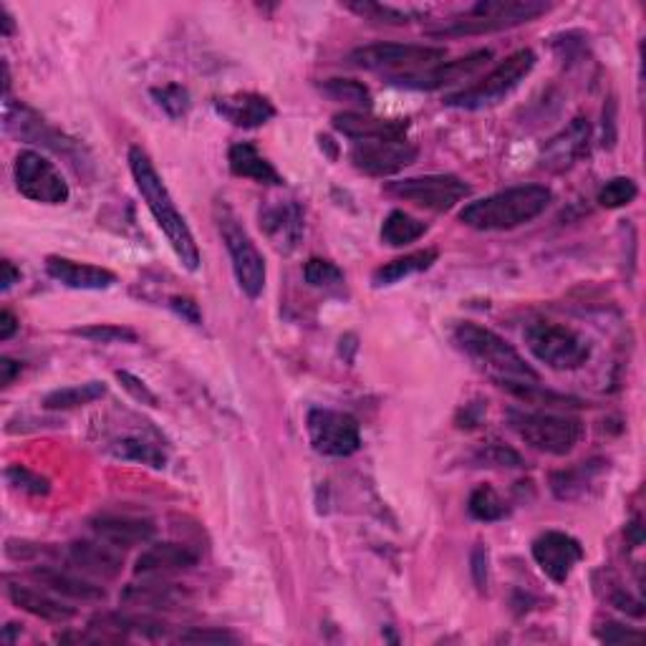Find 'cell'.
<instances>
[{"label":"cell","instance_id":"obj_1","mask_svg":"<svg viewBox=\"0 0 646 646\" xmlns=\"http://www.w3.org/2000/svg\"><path fill=\"white\" fill-rule=\"evenodd\" d=\"M127 160H129V169H132V177L137 183V190L144 198L146 208H150V212H152V218L157 220L160 231L165 233V238L169 240L172 250H175L177 260L187 268V271L195 273L200 268V260H202L200 248H198V243H195V235L190 231V225H187V220L183 218V212L177 210L175 200H172L165 179L160 177L157 167L152 165L150 154H146L142 146H132Z\"/></svg>","mask_w":646,"mask_h":646},{"label":"cell","instance_id":"obj_2","mask_svg":"<svg viewBox=\"0 0 646 646\" xmlns=\"http://www.w3.org/2000/svg\"><path fill=\"white\" fill-rule=\"evenodd\" d=\"M551 202L553 192L545 185L508 187V190L490 195L485 200L470 202L460 212V223L482 233L515 231V227L541 218Z\"/></svg>","mask_w":646,"mask_h":646},{"label":"cell","instance_id":"obj_3","mask_svg":"<svg viewBox=\"0 0 646 646\" xmlns=\"http://www.w3.org/2000/svg\"><path fill=\"white\" fill-rule=\"evenodd\" d=\"M455 343L482 372L501 381H538V372L515 351L508 341L485 326L465 321L455 329Z\"/></svg>","mask_w":646,"mask_h":646},{"label":"cell","instance_id":"obj_4","mask_svg":"<svg viewBox=\"0 0 646 646\" xmlns=\"http://www.w3.org/2000/svg\"><path fill=\"white\" fill-rule=\"evenodd\" d=\"M551 11V5L543 0H480L457 15L455 21H449L445 28L430 31L432 38H462V36H482V34H495V31H505L520 23H530L541 19Z\"/></svg>","mask_w":646,"mask_h":646},{"label":"cell","instance_id":"obj_5","mask_svg":"<svg viewBox=\"0 0 646 646\" xmlns=\"http://www.w3.org/2000/svg\"><path fill=\"white\" fill-rule=\"evenodd\" d=\"M215 223L220 231V238H223L227 256H231L235 281H238L240 291L250 301L263 296L266 291V260L263 252L258 250V245L245 231L240 218L235 215V210L225 200L215 202Z\"/></svg>","mask_w":646,"mask_h":646},{"label":"cell","instance_id":"obj_6","mask_svg":"<svg viewBox=\"0 0 646 646\" xmlns=\"http://www.w3.org/2000/svg\"><path fill=\"white\" fill-rule=\"evenodd\" d=\"M536 61H538L536 54L530 51V48H518V51L510 54L508 59L497 63L493 71L485 73L478 84L462 89V92L457 94H449L445 99V106L478 111V109H488V106L501 104L530 77V71L536 69Z\"/></svg>","mask_w":646,"mask_h":646},{"label":"cell","instance_id":"obj_7","mask_svg":"<svg viewBox=\"0 0 646 646\" xmlns=\"http://www.w3.org/2000/svg\"><path fill=\"white\" fill-rule=\"evenodd\" d=\"M526 347L538 362L555 372L580 369L591 359V347L571 326L553 321H533L522 333Z\"/></svg>","mask_w":646,"mask_h":646},{"label":"cell","instance_id":"obj_8","mask_svg":"<svg viewBox=\"0 0 646 646\" xmlns=\"http://www.w3.org/2000/svg\"><path fill=\"white\" fill-rule=\"evenodd\" d=\"M447 51L439 46L416 44H374L349 54V63L364 71H387L389 77H407L445 61Z\"/></svg>","mask_w":646,"mask_h":646},{"label":"cell","instance_id":"obj_9","mask_svg":"<svg viewBox=\"0 0 646 646\" xmlns=\"http://www.w3.org/2000/svg\"><path fill=\"white\" fill-rule=\"evenodd\" d=\"M508 422L522 443L545 455H568L580 439V422L574 416H559L551 412H518V409H513Z\"/></svg>","mask_w":646,"mask_h":646},{"label":"cell","instance_id":"obj_10","mask_svg":"<svg viewBox=\"0 0 646 646\" xmlns=\"http://www.w3.org/2000/svg\"><path fill=\"white\" fill-rule=\"evenodd\" d=\"M15 187L23 198L40 204H63L69 202L71 190L59 167L46 160L40 152L23 150L15 157Z\"/></svg>","mask_w":646,"mask_h":646},{"label":"cell","instance_id":"obj_11","mask_svg":"<svg viewBox=\"0 0 646 646\" xmlns=\"http://www.w3.org/2000/svg\"><path fill=\"white\" fill-rule=\"evenodd\" d=\"M306 430L310 447L324 457H351L362 447L359 422L347 412H337V409H310Z\"/></svg>","mask_w":646,"mask_h":646},{"label":"cell","instance_id":"obj_12","mask_svg":"<svg viewBox=\"0 0 646 646\" xmlns=\"http://www.w3.org/2000/svg\"><path fill=\"white\" fill-rule=\"evenodd\" d=\"M389 192L407 202H414L416 208L447 212L455 204L468 200L472 187L455 175H424L402 179V183H391Z\"/></svg>","mask_w":646,"mask_h":646},{"label":"cell","instance_id":"obj_13","mask_svg":"<svg viewBox=\"0 0 646 646\" xmlns=\"http://www.w3.org/2000/svg\"><path fill=\"white\" fill-rule=\"evenodd\" d=\"M5 132L19 137L21 142L40 144L46 150L59 152L69 160H79L84 154V150L77 144V139L54 129L40 114L28 109L26 104H13L11 99H5Z\"/></svg>","mask_w":646,"mask_h":646},{"label":"cell","instance_id":"obj_14","mask_svg":"<svg viewBox=\"0 0 646 646\" xmlns=\"http://www.w3.org/2000/svg\"><path fill=\"white\" fill-rule=\"evenodd\" d=\"M351 165L372 177H391L414 165L420 150L407 139H376V142H356L351 146Z\"/></svg>","mask_w":646,"mask_h":646},{"label":"cell","instance_id":"obj_15","mask_svg":"<svg viewBox=\"0 0 646 646\" xmlns=\"http://www.w3.org/2000/svg\"><path fill=\"white\" fill-rule=\"evenodd\" d=\"M493 59V51L490 48H478L462 59L455 61H443L437 67L424 69L420 73H407V77H389L395 86L404 89H416V92H435V89H443L449 84H457V81H465L485 67V63Z\"/></svg>","mask_w":646,"mask_h":646},{"label":"cell","instance_id":"obj_16","mask_svg":"<svg viewBox=\"0 0 646 646\" xmlns=\"http://www.w3.org/2000/svg\"><path fill=\"white\" fill-rule=\"evenodd\" d=\"M533 559L553 584H566L574 568L584 561V545L574 536L548 530L533 541Z\"/></svg>","mask_w":646,"mask_h":646},{"label":"cell","instance_id":"obj_17","mask_svg":"<svg viewBox=\"0 0 646 646\" xmlns=\"http://www.w3.org/2000/svg\"><path fill=\"white\" fill-rule=\"evenodd\" d=\"M260 227H263L266 238L273 243V248L289 256L304 240V210L298 208V202L273 204L260 212Z\"/></svg>","mask_w":646,"mask_h":646},{"label":"cell","instance_id":"obj_18","mask_svg":"<svg viewBox=\"0 0 646 646\" xmlns=\"http://www.w3.org/2000/svg\"><path fill=\"white\" fill-rule=\"evenodd\" d=\"M588 139H591V127L588 119H574L566 129L551 137L541 152V165L545 169L563 172L574 167L576 162L588 152Z\"/></svg>","mask_w":646,"mask_h":646},{"label":"cell","instance_id":"obj_19","mask_svg":"<svg viewBox=\"0 0 646 646\" xmlns=\"http://www.w3.org/2000/svg\"><path fill=\"white\" fill-rule=\"evenodd\" d=\"M46 273L73 291H106L117 283V275L102 266L79 263V260L61 256L46 258Z\"/></svg>","mask_w":646,"mask_h":646},{"label":"cell","instance_id":"obj_20","mask_svg":"<svg viewBox=\"0 0 646 646\" xmlns=\"http://www.w3.org/2000/svg\"><path fill=\"white\" fill-rule=\"evenodd\" d=\"M333 127L354 142H376V139H407L409 119H381L362 111H343L333 117Z\"/></svg>","mask_w":646,"mask_h":646},{"label":"cell","instance_id":"obj_21","mask_svg":"<svg viewBox=\"0 0 646 646\" xmlns=\"http://www.w3.org/2000/svg\"><path fill=\"white\" fill-rule=\"evenodd\" d=\"M215 111L238 129H258L275 117V106L266 96L252 92H238L215 99Z\"/></svg>","mask_w":646,"mask_h":646},{"label":"cell","instance_id":"obj_22","mask_svg":"<svg viewBox=\"0 0 646 646\" xmlns=\"http://www.w3.org/2000/svg\"><path fill=\"white\" fill-rule=\"evenodd\" d=\"M198 561H200V555L195 553L190 545L160 543V545H152L150 551H144L142 555H139L134 574L137 576L179 574V571L198 566Z\"/></svg>","mask_w":646,"mask_h":646},{"label":"cell","instance_id":"obj_23","mask_svg":"<svg viewBox=\"0 0 646 646\" xmlns=\"http://www.w3.org/2000/svg\"><path fill=\"white\" fill-rule=\"evenodd\" d=\"M92 530L99 541L117 548H132L150 543L154 538V526L150 520L132 518V515H99L92 520Z\"/></svg>","mask_w":646,"mask_h":646},{"label":"cell","instance_id":"obj_24","mask_svg":"<svg viewBox=\"0 0 646 646\" xmlns=\"http://www.w3.org/2000/svg\"><path fill=\"white\" fill-rule=\"evenodd\" d=\"M117 545L111 543H94V541H77L69 545V561L77 566L79 571H84L89 576H99V578H117L121 574V555L114 551Z\"/></svg>","mask_w":646,"mask_h":646},{"label":"cell","instance_id":"obj_25","mask_svg":"<svg viewBox=\"0 0 646 646\" xmlns=\"http://www.w3.org/2000/svg\"><path fill=\"white\" fill-rule=\"evenodd\" d=\"M227 165H231V172L235 177H245L252 179L258 185H283L285 179L281 177L271 162H268L263 154L256 150V144L250 142H238L231 146L227 152Z\"/></svg>","mask_w":646,"mask_h":646},{"label":"cell","instance_id":"obj_26","mask_svg":"<svg viewBox=\"0 0 646 646\" xmlns=\"http://www.w3.org/2000/svg\"><path fill=\"white\" fill-rule=\"evenodd\" d=\"M31 578H34L38 586L48 588V591L67 596V599L102 601L106 596L104 588L92 584V580L71 576V574H67V571H59V568H51V566L34 568V571H31Z\"/></svg>","mask_w":646,"mask_h":646},{"label":"cell","instance_id":"obj_27","mask_svg":"<svg viewBox=\"0 0 646 646\" xmlns=\"http://www.w3.org/2000/svg\"><path fill=\"white\" fill-rule=\"evenodd\" d=\"M8 596H11V601L21 611H26L36 619H44V621H48V624H67V621L77 616V611H73L71 607H63L61 601H56V599H51V596L36 591V588L8 584Z\"/></svg>","mask_w":646,"mask_h":646},{"label":"cell","instance_id":"obj_28","mask_svg":"<svg viewBox=\"0 0 646 646\" xmlns=\"http://www.w3.org/2000/svg\"><path fill=\"white\" fill-rule=\"evenodd\" d=\"M437 258H439L437 250L427 248V250H416V252H409V256L389 260V263H384L381 268H376L374 271V275H372L374 289L395 285L399 281H404V278H409V275L430 271V268L437 263Z\"/></svg>","mask_w":646,"mask_h":646},{"label":"cell","instance_id":"obj_29","mask_svg":"<svg viewBox=\"0 0 646 646\" xmlns=\"http://www.w3.org/2000/svg\"><path fill=\"white\" fill-rule=\"evenodd\" d=\"M109 453L119 460H129V462H139L146 465L152 470H162L167 465V455L160 445L150 443V439L132 435V437H121L109 447Z\"/></svg>","mask_w":646,"mask_h":646},{"label":"cell","instance_id":"obj_30","mask_svg":"<svg viewBox=\"0 0 646 646\" xmlns=\"http://www.w3.org/2000/svg\"><path fill=\"white\" fill-rule=\"evenodd\" d=\"M104 395H106V387L102 381L73 384V387H63V389L51 391V395H46L44 407L51 409V412H67V409L92 404Z\"/></svg>","mask_w":646,"mask_h":646},{"label":"cell","instance_id":"obj_31","mask_svg":"<svg viewBox=\"0 0 646 646\" xmlns=\"http://www.w3.org/2000/svg\"><path fill=\"white\" fill-rule=\"evenodd\" d=\"M424 233H427V225L404 210H391L381 225V240L391 245V248H402V245L416 243Z\"/></svg>","mask_w":646,"mask_h":646},{"label":"cell","instance_id":"obj_32","mask_svg":"<svg viewBox=\"0 0 646 646\" xmlns=\"http://www.w3.org/2000/svg\"><path fill=\"white\" fill-rule=\"evenodd\" d=\"M599 470H601V462L594 460V462H580L571 470L555 472L551 478V490L555 493V497H561V501H574L576 495L584 493L588 482L594 480V475Z\"/></svg>","mask_w":646,"mask_h":646},{"label":"cell","instance_id":"obj_33","mask_svg":"<svg viewBox=\"0 0 646 646\" xmlns=\"http://www.w3.org/2000/svg\"><path fill=\"white\" fill-rule=\"evenodd\" d=\"M179 594L172 586H127L121 594V601L132 603V607H154V609H172L177 603Z\"/></svg>","mask_w":646,"mask_h":646},{"label":"cell","instance_id":"obj_34","mask_svg":"<svg viewBox=\"0 0 646 646\" xmlns=\"http://www.w3.org/2000/svg\"><path fill=\"white\" fill-rule=\"evenodd\" d=\"M468 510H470L472 518L482 520V522L503 520L505 515L510 513L508 503H505L503 497L495 493V488H490V485H478L475 490H472Z\"/></svg>","mask_w":646,"mask_h":646},{"label":"cell","instance_id":"obj_35","mask_svg":"<svg viewBox=\"0 0 646 646\" xmlns=\"http://www.w3.org/2000/svg\"><path fill=\"white\" fill-rule=\"evenodd\" d=\"M152 99L157 102L160 109L165 111L169 119H185L192 109L190 92L179 84H167V86L152 89Z\"/></svg>","mask_w":646,"mask_h":646},{"label":"cell","instance_id":"obj_36","mask_svg":"<svg viewBox=\"0 0 646 646\" xmlns=\"http://www.w3.org/2000/svg\"><path fill=\"white\" fill-rule=\"evenodd\" d=\"M351 13L362 15L364 21H374V23H384V26H407L409 21H412L414 13L402 11V8H395V5H381V3H369V0H364V3H349L347 5Z\"/></svg>","mask_w":646,"mask_h":646},{"label":"cell","instance_id":"obj_37","mask_svg":"<svg viewBox=\"0 0 646 646\" xmlns=\"http://www.w3.org/2000/svg\"><path fill=\"white\" fill-rule=\"evenodd\" d=\"M321 89H324V94H329L331 99H337V102L364 106V109H369L372 106V92L362 84V81L329 79V81H324Z\"/></svg>","mask_w":646,"mask_h":646},{"label":"cell","instance_id":"obj_38","mask_svg":"<svg viewBox=\"0 0 646 646\" xmlns=\"http://www.w3.org/2000/svg\"><path fill=\"white\" fill-rule=\"evenodd\" d=\"M636 195H639V187L632 177H613L599 190V204L607 210L626 208L636 200Z\"/></svg>","mask_w":646,"mask_h":646},{"label":"cell","instance_id":"obj_39","mask_svg":"<svg viewBox=\"0 0 646 646\" xmlns=\"http://www.w3.org/2000/svg\"><path fill=\"white\" fill-rule=\"evenodd\" d=\"M304 278L308 285H314V289H341L343 285V271L331 263V260H324V258H310L306 268H304Z\"/></svg>","mask_w":646,"mask_h":646},{"label":"cell","instance_id":"obj_40","mask_svg":"<svg viewBox=\"0 0 646 646\" xmlns=\"http://www.w3.org/2000/svg\"><path fill=\"white\" fill-rule=\"evenodd\" d=\"M5 482L13 490H21V493H28L36 497L51 493V482H48L44 475H38V472L23 468V465H11V468H5Z\"/></svg>","mask_w":646,"mask_h":646},{"label":"cell","instance_id":"obj_41","mask_svg":"<svg viewBox=\"0 0 646 646\" xmlns=\"http://www.w3.org/2000/svg\"><path fill=\"white\" fill-rule=\"evenodd\" d=\"M73 337L89 339L94 343H137V333L132 329H125V326L114 324H94L84 326V329H73Z\"/></svg>","mask_w":646,"mask_h":646},{"label":"cell","instance_id":"obj_42","mask_svg":"<svg viewBox=\"0 0 646 646\" xmlns=\"http://www.w3.org/2000/svg\"><path fill=\"white\" fill-rule=\"evenodd\" d=\"M117 379H119L121 387H125L127 395L134 399V402L146 404V407H160L157 395H154V391L146 387V384L139 379V376L129 374V372H117Z\"/></svg>","mask_w":646,"mask_h":646},{"label":"cell","instance_id":"obj_43","mask_svg":"<svg viewBox=\"0 0 646 646\" xmlns=\"http://www.w3.org/2000/svg\"><path fill=\"white\" fill-rule=\"evenodd\" d=\"M177 642L185 644H235L238 636L231 632H220V629H190V632L179 634Z\"/></svg>","mask_w":646,"mask_h":646},{"label":"cell","instance_id":"obj_44","mask_svg":"<svg viewBox=\"0 0 646 646\" xmlns=\"http://www.w3.org/2000/svg\"><path fill=\"white\" fill-rule=\"evenodd\" d=\"M601 642L607 644H629V642H642L644 634L636 632V629H629V626H621L616 621H607V624H601L599 632H596Z\"/></svg>","mask_w":646,"mask_h":646},{"label":"cell","instance_id":"obj_45","mask_svg":"<svg viewBox=\"0 0 646 646\" xmlns=\"http://www.w3.org/2000/svg\"><path fill=\"white\" fill-rule=\"evenodd\" d=\"M480 460L493 465V468H520V465H522L520 455L513 453L510 447H503V445L488 447L485 453L480 455Z\"/></svg>","mask_w":646,"mask_h":646},{"label":"cell","instance_id":"obj_46","mask_svg":"<svg viewBox=\"0 0 646 646\" xmlns=\"http://www.w3.org/2000/svg\"><path fill=\"white\" fill-rule=\"evenodd\" d=\"M169 308L175 310V314L190 326H202V310H200L198 301H195V298H190V296H172L169 298Z\"/></svg>","mask_w":646,"mask_h":646},{"label":"cell","instance_id":"obj_47","mask_svg":"<svg viewBox=\"0 0 646 646\" xmlns=\"http://www.w3.org/2000/svg\"><path fill=\"white\" fill-rule=\"evenodd\" d=\"M470 563H472V578H475V586L480 591H485L488 588V574H490V555H488V548L485 545H475V551L470 555Z\"/></svg>","mask_w":646,"mask_h":646},{"label":"cell","instance_id":"obj_48","mask_svg":"<svg viewBox=\"0 0 646 646\" xmlns=\"http://www.w3.org/2000/svg\"><path fill=\"white\" fill-rule=\"evenodd\" d=\"M613 607H616L619 611H626V613H632V616H644V609H642V601H636V599H632V596L629 594H616L613 596Z\"/></svg>","mask_w":646,"mask_h":646},{"label":"cell","instance_id":"obj_49","mask_svg":"<svg viewBox=\"0 0 646 646\" xmlns=\"http://www.w3.org/2000/svg\"><path fill=\"white\" fill-rule=\"evenodd\" d=\"M0 273H3L0 275V289H3V293L11 291L13 285L21 281V271L11 263V260H3V263H0Z\"/></svg>","mask_w":646,"mask_h":646},{"label":"cell","instance_id":"obj_50","mask_svg":"<svg viewBox=\"0 0 646 646\" xmlns=\"http://www.w3.org/2000/svg\"><path fill=\"white\" fill-rule=\"evenodd\" d=\"M21 369L23 366L19 362H13V359H8V356L0 359V384H3V387H11V384L15 381V376L21 374Z\"/></svg>","mask_w":646,"mask_h":646},{"label":"cell","instance_id":"obj_51","mask_svg":"<svg viewBox=\"0 0 646 646\" xmlns=\"http://www.w3.org/2000/svg\"><path fill=\"white\" fill-rule=\"evenodd\" d=\"M19 318H15L11 310H0V341H8L13 339V333L19 331Z\"/></svg>","mask_w":646,"mask_h":646},{"label":"cell","instance_id":"obj_52","mask_svg":"<svg viewBox=\"0 0 646 646\" xmlns=\"http://www.w3.org/2000/svg\"><path fill=\"white\" fill-rule=\"evenodd\" d=\"M0 19H3V36H11V34H13V28H15L13 15L8 13L5 8H0Z\"/></svg>","mask_w":646,"mask_h":646},{"label":"cell","instance_id":"obj_53","mask_svg":"<svg viewBox=\"0 0 646 646\" xmlns=\"http://www.w3.org/2000/svg\"><path fill=\"white\" fill-rule=\"evenodd\" d=\"M15 632H21V626L19 624H8L3 629V642L5 644H13L15 642Z\"/></svg>","mask_w":646,"mask_h":646}]
</instances>
